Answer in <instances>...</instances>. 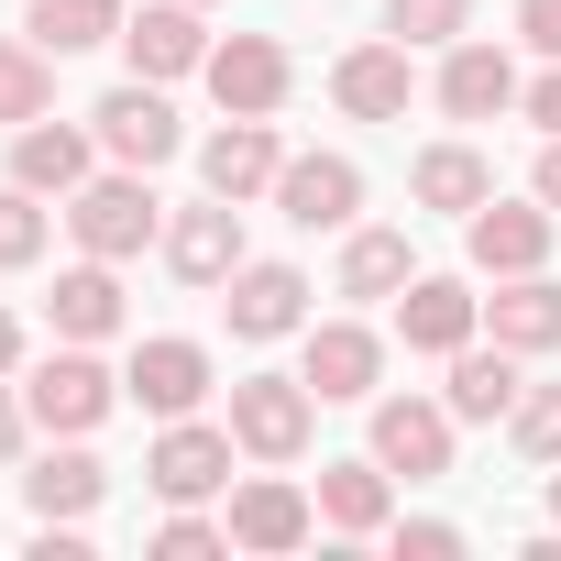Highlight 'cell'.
<instances>
[{
	"label": "cell",
	"instance_id": "6da1fadb",
	"mask_svg": "<svg viewBox=\"0 0 561 561\" xmlns=\"http://www.w3.org/2000/svg\"><path fill=\"white\" fill-rule=\"evenodd\" d=\"M111 408H122V375L100 364V342H56L45 364H23V419L45 440H89Z\"/></svg>",
	"mask_w": 561,
	"mask_h": 561
},
{
	"label": "cell",
	"instance_id": "7a4b0ae2",
	"mask_svg": "<svg viewBox=\"0 0 561 561\" xmlns=\"http://www.w3.org/2000/svg\"><path fill=\"white\" fill-rule=\"evenodd\" d=\"M67 231H78V253L133 264L144 242H165V198H154V176H144V165H111V176H89V187L67 198Z\"/></svg>",
	"mask_w": 561,
	"mask_h": 561
},
{
	"label": "cell",
	"instance_id": "3957f363",
	"mask_svg": "<svg viewBox=\"0 0 561 561\" xmlns=\"http://www.w3.org/2000/svg\"><path fill=\"white\" fill-rule=\"evenodd\" d=\"M231 440H242L253 462H298V451L320 440L309 375H242V386H231Z\"/></svg>",
	"mask_w": 561,
	"mask_h": 561
},
{
	"label": "cell",
	"instance_id": "277c9868",
	"mask_svg": "<svg viewBox=\"0 0 561 561\" xmlns=\"http://www.w3.org/2000/svg\"><path fill=\"white\" fill-rule=\"evenodd\" d=\"M298 375H309L320 408H375V397H386V331H364V320H309Z\"/></svg>",
	"mask_w": 561,
	"mask_h": 561
},
{
	"label": "cell",
	"instance_id": "5b68a950",
	"mask_svg": "<svg viewBox=\"0 0 561 561\" xmlns=\"http://www.w3.org/2000/svg\"><path fill=\"white\" fill-rule=\"evenodd\" d=\"M550 231H561V209L528 187V198H484L462 220V253H473V275H539L550 264Z\"/></svg>",
	"mask_w": 561,
	"mask_h": 561
},
{
	"label": "cell",
	"instance_id": "8992f818",
	"mask_svg": "<svg viewBox=\"0 0 561 561\" xmlns=\"http://www.w3.org/2000/svg\"><path fill=\"white\" fill-rule=\"evenodd\" d=\"M231 451H242V440H231V419H220V430H209V419H165V430H154V451H144V484H154L165 506H198V495H220V484H231Z\"/></svg>",
	"mask_w": 561,
	"mask_h": 561
},
{
	"label": "cell",
	"instance_id": "52a82bcc",
	"mask_svg": "<svg viewBox=\"0 0 561 561\" xmlns=\"http://www.w3.org/2000/svg\"><path fill=\"white\" fill-rule=\"evenodd\" d=\"M89 133H100V154H111V165H144V176H154V165H165V154L187 144V122H176V100H165L154 78L111 89V100L89 111Z\"/></svg>",
	"mask_w": 561,
	"mask_h": 561
},
{
	"label": "cell",
	"instance_id": "ba28073f",
	"mask_svg": "<svg viewBox=\"0 0 561 561\" xmlns=\"http://www.w3.org/2000/svg\"><path fill=\"white\" fill-rule=\"evenodd\" d=\"M122 397H133L144 419H198V397H209V342H187V331H154V342H133V364H122Z\"/></svg>",
	"mask_w": 561,
	"mask_h": 561
},
{
	"label": "cell",
	"instance_id": "9c48e42d",
	"mask_svg": "<svg viewBox=\"0 0 561 561\" xmlns=\"http://www.w3.org/2000/svg\"><path fill=\"white\" fill-rule=\"evenodd\" d=\"M451 430H462V419H451L440 397H375V440H364V451H375L386 473H408V484H440V473H451Z\"/></svg>",
	"mask_w": 561,
	"mask_h": 561
},
{
	"label": "cell",
	"instance_id": "30bf717a",
	"mask_svg": "<svg viewBox=\"0 0 561 561\" xmlns=\"http://www.w3.org/2000/svg\"><path fill=\"white\" fill-rule=\"evenodd\" d=\"M209 100L220 111H242V122H275L287 111V89H298V67H287V45L275 34H231V45H209Z\"/></svg>",
	"mask_w": 561,
	"mask_h": 561
},
{
	"label": "cell",
	"instance_id": "8fae6325",
	"mask_svg": "<svg viewBox=\"0 0 561 561\" xmlns=\"http://www.w3.org/2000/svg\"><path fill=\"white\" fill-rule=\"evenodd\" d=\"M309 528H320V495H309V484H287V462L231 484V550H264V561H275V550H298Z\"/></svg>",
	"mask_w": 561,
	"mask_h": 561
},
{
	"label": "cell",
	"instance_id": "7c38bea8",
	"mask_svg": "<svg viewBox=\"0 0 561 561\" xmlns=\"http://www.w3.org/2000/svg\"><path fill=\"white\" fill-rule=\"evenodd\" d=\"M275 209L298 231H353L364 220V165L353 154H287L275 165Z\"/></svg>",
	"mask_w": 561,
	"mask_h": 561
},
{
	"label": "cell",
	"instance_id": "4fadbf2b",
	"mask_svg": "<svg viewBox=\"0 0 561 561\" xmlns=\"http://www.w3.org/2000/svg\"><path fill=\"white\" fill-rule=\"evenodd\" d=\"M517 56L506 45H484V34H462V45H440V78H430V100L451 111V122H495V111H517Z\"/></svg>",
	"mask_w": 561,
	"mask_h": 561
},
{
	"label": "cell",
	"instance_id": "5bb4252c",
	"mask_svg": "<svg viewBox=\"0 0 561 561\" xmlns=\"http://www.w3.org/2000/svg\"><path fill=\"white\" fill-rule=\"evenodd\" d=\"M122 56H133V78H154V89L198 78V67H209V34H198V0H144V12L122 23Z\"/></svg>",
	"mask_w": 561,
	"mask_h": 561
},
{
	"label": "cell",
	"instance_id": "9a60e30c",
	"mask_svg": "<svg viewBox=\"0 0 561 561\" xmlns=\"http://www.w3.org/2000/svg\"><path fill=\"white\" fill-rule=\"evenodd\" d=\"M231 264H242V198H198L165 220V275L176 287H231Z\"/></svg>",
	"mask_w": 561,
	"mask_h": 561
},
{
	"label": "cell",
	"instance_id": "2e32d148",
	"mask_svg": "<svg viewBox=\"0 0 561 561\" xmlns=\"http://www.w3.org/2000/svg\"><path fill=\"white\" fill-rule=\"evenodd\" d=\"M473 331H484V298L462 287V275H408V287H397V342L408 353H440L451 364Z\"/></svg>",
	"mask_w": 561,
	"mask_h": 561
},
{
	"label": "cell",
	"instance_id": "e0dca14e",
	"mask_svg": "<svg viewBox=\"0 0 561 561\" xmlns=\"http://www.w3.org/2000/svg\"><path fill=\"white\" fill-rule=\"evenodd\" d=\"M231 342H287V331H309V275L298 264H231Z\"/></svg>",
	"mask_w": 561,
	"mask_h": 561
},
{
	"label": "cell",
	"instance_id": "ac0fdd59",
	"mask_svg": "<svg viewBox=\"0 0 561 561\" xmlns=\"http://www.w3.org/2000/svg\"><path fill=\"white\" fill-rule=\"evenodd\" d=\"M275 165H287L275 122H242V111H220V133L198 144V176H209V198H275Z\"/></svg>",
	"mask_w": 561,
	"mask_h": 561
},
{
	"label": "cell",
	"instance_id": "d6986e66",
	"mask_svg": "<svg viewBox=\"0 0 561 561\" xmlns=\"http://www.w3.org/2000/svg\"><path fill=\"white\" fill-rule=\"evenodd\" d=\"M12 176L67 209V198L100 176V133H78V122H23V133H12Z\"/></svg>",
	"mask_w": 561,
	"mask_h": 561
},
{
	"label": "cell",
	"instance_id": "ffe728a7",
	"mask_svg": "<svg viewBox=\"0 0 561 561\" xmlns=\"http://www.w3.org/2000/svg\"><path fill=\"white\" fill-rule=\"evenodd\" d=\"M331 100H342L353 122H408V100H419L408 45H397V34H386V45H353V56L331 67Z\"/></svg>",
	"mask_w": 561,
	"mask_h": 561
},
{
	"label": "cell",
	"instance_id": "44dd1931",
	"mask_svg": "<svg viewBox=\"0 0 561 561\" xmlns=\"http://www.w3.org/2000/svg\"><path fill=\"white\" fill-rule=\"evenodd\" d=\"M517 364H528V353H506V342H462V353H451L440 408H451L462 430H506V408H517V386H528Z\"/></svg>",
	"mask_w": 561,
	"mask_h": 561
},
{
	"label": "cell",
	"instance_id": "7402d4cb",
	"mask_svg": "<svg viewBox=\"0 0 561 561\" xmlns=\"http://www.w3.org/2000/svg\"><path fill=\"white\" fill-rule=\"evenodd\" d=\"M320 528L342 539H386L397 528V473L364 451V462H320Z\"/></svg>",
	"mask_w": 561,
	"mask_h": 561
},
{
	"label": "cell",
	"instance_id": "603a6c76",
	"mask_svg": "<svg viewBox=\"0 0 561 561\" xmlns=\"http://www.w3.org/2000/svg\"><path fill=\"white\" fill-rule=\"evenodd\" d=\"M484 331H495L506 353H561V287H550V264H539V275H495Z\"/></svg>",
	"mask_w": 561,
	"mask_h": 561
},
{
	"label": "cell",
	"instance_id": "cb8c5ba5",
	"mask_svg": "<svg viewBox=\"0 0 561 561\" xmlns=\"http://www.w3.org/2000/svg\"><path fill=\"white\" fill-rule=\"evenodd\" d=\"M45 320H56V342H111V331H122V275H111L100 253H78V264L56 275Z\"/></svg>",
	"mask_w": 561,
	"mask_h": 561
},
{
	"label": "cell",
	"instance_id": "d4e9b609",
	"mask_svg": "<svg viewBox=\"0 0 561 561\" xmlns=\"http://www.w3.org/2000/svg\"><path fill=\"white\" fill-rule=\"evenodd\" d=\"M408 198H419V209H440V220H473V209L495 198V165H484L473 144H430V154L408 165Z\"/></svg>",
	"mask_w": 561,
	"mask_h": 561
},
{
	"label": "cell",
	"instance_id": "484cf974",
	"mask_svg": "<svg viewBox=\"0 0 561 561\" xmlns=\"http://www.w3.org/2000/svg\"><path fill=\"white\" fill-rule=\"evenodd\" d=\"M100 495H111V473H100V451H89V440H56V451L23 473V506H34V517H89Z\"/></svg>",
	"mask_w": 561,
	"mask_h": 561
},
{
	"label": "cell",
	"instance_id": "4316f807",
	"mask_svg": "<svg viewBox=\"0 0 561 561\" xmlns=\"http://www.w3.org/2000/svg\"><path fill=\"white\" fill-rule=\"evenodd\" d=\"M122 0H34V12H23V34L45 45V56H89V45H122Z\"/></svg>",
	"mask_w": 561,
	"mask_h": 561
},
{
	"label": "cell",
	"instance_id": "83f0119b",
	"mask_svg": "<svg viewBox=\"0 0 561 561\" xmlns=\"http://www.w3.org/2000/svg\"><path fill=\"white\" fill-rule=\"evenodd\" d=\"M408 275H419L408 264V231H375V220L342 231V298H397Z\"/></svg>",
	"mask_w": 561,
	"mask_h": 561
},
{
	"label": "cell",
	"instance_id": "f1b7e54d",
	"mask_svg": "<svg viewBox=\"0 0 561 561\" xmlns=\"http://www.w3.org/2000/svg\"><path fill=\"white\" fill-rule=\"evenodd\" d=\"M45 111H56V56H45L34 34H23V45L0 34V133H23V122H45Z\"/></svg>",
	"mask_w": 561,
	"mask_h": 561
},
{
	"label": "cell",
	"instance_id": "f546056e",
	"mask_svg": "<svg viewBox=\"0 0 561 561\" xmlns=\"http://www.w3.org/2000/svg\"><path fill=\"white\" fill-rule=\"evenodd\" d=\"M45 242H56V220H45V198L12 176L0 187V275H23V264H45Z\"/></svg>",
	"mask_w": 561,
	"mask_h": 561
},
{
	"label": "cell",
	"instance_id": "4dcf8cb0",
	"mask_svg": "<svg viewBox=\"0 0 561 561\" xmlns=\"http://www.w3.org/2000/svg\"><path fill=\"white\" fill-rule=\"evenodd\" d=\"M386 34L419 56V45H462L473 34V0H386Z\"/></svg>",
	"mask_w": 561,
	"mask_h": 561
},
{
	"label": "cell",
	"instance_id": "1f68e13d",
	"mask_svg": "<svg viewBox=\"0 0 561 561\" xmlns=\"http://www.w3.org/2000/svg\"><path fill=\"white\" fill-rule=\"evenodd\" d=\"M506 440H517V451L550 473V462H561V386H517V408H506Z\"/></svg>",
	"mask_w": 561,
	"mask_h": 561
},
{
	"label": "cell",
	"instance_id": "d6a6232c",
	"mask_svg": "<svg viewBox=\"0 0 561 561\" xmlns=\"http://www.w3.org/2000/svg\"><path fill=\"white\" fill-rule=\"evenodd\" d=\"M231 550V517H198V506H165L154 528V561H220Z\"/></svg>",
	"mask_w": 561,
	"mask_h": 561
},
{
	"label": "cell",
	"instance_id": "836d02e7",
	"mask_svg": "<svg viewBox=\"0 0 561 561\" xmlns=\"http://www.w3.org/2000/svg\"><path fill=\"white\" fill-rule=\"evenodd\" d=\"M397 550H408V561H451L462 528H451V517H397Z\"/></svg>",
	"mask_w": 561,
	"mask_h": 561
},
{
	"label": "cell",
	"instance_id": "e575fe53",
	"mask_svg": "<svg viewBox=\"0 0 561 561\" xmlns=\"http://www.w3.org/2000/svg\"><path fill=\"white\" fill-rule=\"evenodd\" d=\"M517 111H528V122H539V133H561V56H550V67H539V78H528V89H517Z\"/></svg>",
	"mask_w": 561,
	"mask_h": 561
},
{
	"label": "cell",
	"instance_id": "d590c367",
	"mask_svg": "<svg viewBox=\"0 0 561 561\" xmlns=\"http://www.w3.org/2000/svg\"><path fill=\"white\" fill-rule=\"evenodd\" d=\"M517 34H528L539 56H561V0H517Z\"/></svg>",
	"mask_w": 561,
	"mask_h": 561
},
{
	"label": "cell",
	"instance_id": "8d00e7d4",
	"mask_svg": "<svg viewBox=\"0 0 561 561\" xmlns=\"http://www.w3.org/2000/svg\"><path fill=\"white\" fill-rule=\"evenodd\" d=\"M23 430H34V419H23V397H12V386H0V473H12V462H23Z\"/></svg>",
	"mask_w": 561,
	"mask_h": 561
},
{
	"label": "cell",
	"instance_id": "74e56055",
	"mask_svg": "<svg viewBox=\"0 0 561 561\" xmlns=\"http://www.w3.org/2000/svg\"><path fill=\"white\" fill-rule=\"evenodd\" d=\"M528 187H539V198L561 209V133H539V165H528Z\"/></svg>",
	"mask_w": 561,
	"mask_h": 561
},
{
	"label": "cell",
	"instance_id": "f35d334b",
	"mask_svg": "<svg viewBox=\"0 0 561 561\" xmlns=\"http://www.w3.org/2000/svg\"><path fill=\"white\" fill-rule=\"evenodd\" d=\"M0 375H23V320L0 309Z\"/></svg>",
	"mask_w": 561,
	"mask_h": 561
},
{
	"label": "cell",
	"instance_id": "ab89813d",
	"mask_svg": "<svg viewBox=\"0 0 561 561\" xmlns=\"http://www.w3.org/2000/svg\"><path fill=\"white\" fill-rule=\"evenodd\" d=\"M550 528H561V462H550Z\"/></svg>",
	"mask_w": 561,
	"mask_h": 561
}]
</instances>
